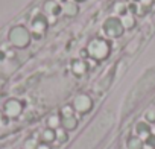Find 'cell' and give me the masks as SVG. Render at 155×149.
<instances>
[{
	"instance_id": "obj_1",
	"label": "cell",
	"mask_w": 155,
	"mask_h": 149,
	"mask_svg": "<svg viewBox=\"0 0 155 149\" xmlns=\"http://www.w3.org/2000/svg\"><path fill=\"white\" fill-rule=\"evenodd\" d=\"M113 116L111 114H105L102 116L96 123L91 125V128L87 131V134L82 137V140H79L73 149H93L97 146L99 141H102L104 135L110 131L111 125H113Z\"/></svg>"
},
{
	"instance_id": "obj_2",
	"label": "cell",
	"mask_w": 155,
	"mask_h": 149,
	"mask_svg": "<svg viewBox=\"0 0 155 149\" xmlns=\"http://www.w3.org/2000/svg\"><path fill=\"white\" fill-rule=\"evenodd\" d=\"M74 107H76L78 110H79V111L85 113V111H88V110L91 108V101H90V98H88V96H85V94L78 96V98H76V101H74Z\"/></svg>"
},
{
	"instance_id": "obj_3",
	"label": "cell",
	"mask_w": 155,
	"mask_h": 149,
	"mask_svg": "<svg viewBox=\"0 0 155 149\" xmlns=\"http://www.w3.org/2000/svg\"><path fill=\"white\" fill-rule=\"evenodd\" d=\"M91 52H93V55H94V56L102 58V56H105V55L108 53V46H107L105 43L96 41V43H93V44H91Z\"/></svg>"
},
{
	"instance_id": "obj_4",
	"label": "cell",
	"mask_w": 155,
	"mask_h": 149,
	"mask_svg": "<svg viewBox=\"0 0 155 149\" xmlns=\"http://www.w3.org/2000/svg\"><path fill=\"white\" fill-rule=\"evenodd\" d=\"M137 132H138V138H144V140H147L149 137H150V129L146 126V125H143V123H138L137 125Z\"/></svg>"
},
{
	"instance_id": "obj_5",
	"label": "cell",
	"mask_w": 155,
	"mask_h": 149,
	"mask_svg": "<svg viewBox=\"0 0 155 149\" xmlns=\"http://www.w3.org/2000/svg\"><path fill=\"white\" fill-rule=\"evenodd\" d=\"M126 144H128V149H143V140L138 137H131Z\"/></svg>"
},
{
	"instance_id": "obj_6",
	"label": "cell",
	"mask_w": 155,
	"mask_h": 149,
	"mask_svg": "<svg viewBox=\"0 0 155 149\" xmlns=\"http://www.w3.org/2000/svg\"><path fill=\"white\" fill-rule=\"evenodd\" d=\"M62 125H64L65 129H74L76 125H78V122H76V119H74L73 116H70V117H65V119H64Z\"/></svg>"
},
{
	"instance_id": "obj_7",
	"label": "cell",
	"mask_w": 155,
	"mask_h": 149,
	"mask_svg": "<svg viewBox=\"0 0 155 149\" xmlns=\"http://www.w3.org/2000/svg\"><path fill=\"white\" fill-rule=\"evenodd\" d=\"M56 138V132L53 131V129H46L44 132H43V140H44V143L47 141V143H50V141H53Z\"/></svg>"
},
{
	"instance_id": "obj_8",
	"label": "cell",
	"mask_w": 155,
	"mask_h": 149,
	"mask_svg": "<svg viewBox=\"0 0 155 149\" xmlns=\"http://www.w3.org/2000/svg\"><path fill=\"white\" fill-rule=\"evenodd\" d=\"M55 132H56V138H58L61 143L67 141V132H65L64 129H58V131H55Z\"/></svg>"
},
{
	"instance_id": "obj_9",
	"label": "cell",
	"mask_w": 155,
	"mask_h": 149,
	"mask_svg": "<svg viewBox=\"0 0 155 149\" xmlns=\"http://www.w3.org/2000/svg\"><path fill=\"white\" fill-rule=\"evenodd\" d=\"M49 125H50L52 128H56V126L59 125V119H58L56 116H53V117H52V119L49 120Z\"/></svg>"
},
{
	"instance_id": "obj_10",
	"label": "cell",
	"mask_w": 155,
	"mask_h": 149,
	"mask_svg": "<svg viewBox=\"0 0 155 149\" xmlns=\"http://www.w3.org/2000/svg\"><path fill=\"white\" fill-rule=\"evenodd\" d=\"M35 147V141H29V143H26V149H34ZM37 149V147H35Z\"/></svg>"
},
{
	"instance_id": "obj_11",
	"label": "cell",
	"mask_w": 155,
	"mask_h": 149,
	"mask_svg": "<svg viewBox=\"0 0 155 149\" xmlns=\"http://www.w3.org/2000/svg\"><path fill=\"white\" fill-rule=\"evenodd\" d=\"M37 149H50V146H49V144H46V143H41V144H38V146H37Z\"/></svg>"
}]
</instances>
